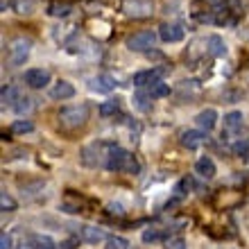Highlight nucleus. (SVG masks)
Returning a JSON list of instances; mask_svg holds the SVG:
<instances>
[{
    "instance_id": "1",
    "label": "nucleus",
    "mask_w": 249,
    "mask_h": 249,
    "mask_svg": "<svg viewBox=\"0 0 249 249\" xmlns=\"http://www.w3.org/2000/svg\"><path fill=\"white\" fill-rule=\"evenodd\" d=\"M107 170L111 172H127V175H136L138 172V161L134 159V154H129L127 150L111 145L109 157H107Z\"/></svg>"
},
{
    "instance_id": "2",
    "label": "nucleus",
    "mask_w": 249,
    "mask_h": 249,
    "mask_svg": "<svg viewBox=\"0 0 249 249\" xmlns=\"http://www.w3.org/2000/svg\"><path fill=\"white\" fill-rule=\"evenodd\" d=\"M89 116H91L89 105H72V107H64L57 118H59V124L64 129H79V127L86 124Z\"/></svg>"
},
{
    "instance_id": "3",
    "label": "nucleus",
    "mask_w": 249,
    "mask_h": 249,
    "mask_svg": "<svg viewBox=\"0 0 249 249\" xmlns=\"http://www.w3.org/2000/svg\"><path fill=\"white\" fill-rule=\"evenodd\" d=\"M113 143H93V145H86L79 159L86 168H98V165L105 163L107 165V157H109V150H111Z\"/></svg>"
},
{
    "instance_id": "4",
    "label": "nucleus",
    "mask_w": 249,
    "mask_h": 249,
    "mask_svg": "<svg viewBox=\"0 0 249 249\" xmlns=\"http://www.w3.org/2000/svg\"><path fill=\"white\" fill-rule=\"evenodd\" d=\"M159 39V32H152V30H141V32L127 36L124 46L129 48L131 53H152V48Z\"/></svg>"
},
{
    "instance_id": "5",
    "label": "nucleus",
    "mask_w": 249,
    "mask_h": 249,
    "mask_svg": "<svg viewBox=\"0 0 249 249\" xmlns=\"http://www.w3.org/2000/svg\"><path fill=\"white\" fill-rule=\"evenodd\" d=\"M120 9L129 18L143 20V18H150L152 14H154V0H123Z\"/></svg>"
},
{
    "instance_id": "6",
    "label": "nucleus",
    "mask_w": 249,
    "mask_h": 249,
    "mask_svg": "<svg viewBox=\"0 0 249 249\" xmlns=\"http://www.w3.org/2000/svg\"><path fill=\"white\" fill-rule=\"evenodd\" d=\"M30 50H32V41L27 36H16L9 43V59L14 66H23L30 57Z\"/></svg>"
},
{
    "instance_id": "7",
    "label": "nucleus",
    "mask_w": 249,
    "mask_h": 249,
    "mask_svg": "<svg viewBox=\"0 0 249 249\" xmlns=\"http://www.w3.org/2000/svg\"><path fill=\"white\" fill-rule=\"evenodd\" d=\"M184 36H186V30L179 23H161L159 25V39L165 41V43H177Z\"/></svg>"
},
{
    "instance_id": "8",
    "label": "nucleus",
    "mask_w": 249,
    "mask_h": 249,
    "mask_svg": "<svg viewBox=\"0 0 249 249\" xmlns=\"http://www.w3.org/2000/svg\"><path fill=\"white\" fill-rule=\"evenodd\" d=\"M165 72H168V68H147V71H141L134 75V86L147 89V86L154 84V82H161V77H163Z\"/></svg>"
},
{
    "instance_id": "9",
    "label": "nucleus",
    "mask_w": 249,
    "mask_h": 249,
    "mask_svg": "<svg viewBox=\"0 0 249 249\" xmlns=\"http://www.w3.org/2000/svg\"><path fill=\"white\" fill-rule=\"evenodd\" d=\"M25 84L30 89H46L50 84V71H46V68H30L25 72Z\"/></svg>"
},
{
    "instance_id": "10",
    "label": "nucleus",
    "mask_w": 249,
    "mask_h": 249,
    "mask_svg": "<svg viewBox=\"0 0 249 249\" xmlns=\"http://www.w3.org/2000/svg\"><path fill=\"white\" fill-rule=\"evenodd\" d=\"M179 143L184 145L186 150H197V147H202V145L206 143V131H202V129H186V131H181Z\"/></svg>"
},
{
    "instance_id": "11",
    "label": "nucleus",
    "mask_w": 249,
    "mask_h": 249,
    "mask_svg": "<svg viewBox=\"0 0 249 249\" xmlns=\"http://www.w3.org/2000/svg\"><path fill=\"white\" fill-rule=\"evenodd\" d=\"M79 238L89 245H98L102 240H107V233L100 227H93V224H84V227H79Z\"/></svg>"
},
{
    "instance_id": "12",
    "label": "nucleus",
    "mask_w": 249,
    "mask_h": 249,
    "mask_svg": "<svg viewBox=\"0 0 249 249\" xmlns=\"http://www.w3.org/2000/svg\"><path fill=\"white\" fill-rule=\"evenodd\" d=\"M195 123L197 127L202 131H211V129H215V124H217V111L215 109H202V111L195 116Z\"/></svg>"
},
{
    "instance_id": "13",
    "label": "nucleus",
    "mask_w": 249,
    "mask_h": 249,
    "mask_svg": "<svg viewBox=\"0 0 249 249\" xmlns=\"http://www.w3.org/2000/svg\"><path fill=\"white\" fill-rule=\"evenodd\" d=\"M215 161L211 157H202V159H197V163H195V175H199L202 179H213L215 177Z\"/></svg>"
},
{
    "instance_id": "14",
    "label": "nucleus",
    "mask_w": 249,
    "mask_h": 249,
    "mask_svg": "<svg viewBox=\"0 0 249 249\" xmlns=\"http://www.w3.org/2000/svg\"><path fill=\"white\" fill-rule=\"evenodd\" d=\"M206 50H209L211 57H227V53H229V48H227V43H224L222 36H217V34H213V36H209V41H206Z\"/></svg>"
},
{
    "instance_id": "15",
    "label": "nucleus",
    "mask_w": 249,
    "mask_h": 249,
    "mask_svg": "<svg viewBox=\"0 0 249 249\" xmlns=\"http://www.w3.org/2000/svg\"><path fill=\"white\" fill-rule=\"evenodd\" d=\"M50 95H53L54 100H71V98H75V86H72L68 79H59V82L53 86Z\"/></svg>"
},
{
    "instance_id": "16",
    "label": "nucleus",
    "mask_w": 249,
    "mask_h": 249,
    "mask_svg": "<svg viewBox=\"0 0 249 249\" xmlns=\"http://www.w3.org/2000/svg\"><path fill=\"white\" fill-rule=\"evenodd\" d=\"M91 89L98 93H111L113 89H116V79L111 77V75H98V77H93L91 82Z\"/></svg>"
},
{
    "instance_id": "17",
    "label": "nucleus",
    "mask_w": 249,
    "mask_h": 249,
    "mask_svg": "<svg viewBox=\"0 0 249 249\" xmlns=\"http://www.w3.org/2000/svg\"><path fill=\"white\" fill-rule=\"evenodd\" d=\"M243 123H245L243 111H229L227 116H224V131L236 134L238 129H243Z\"/></svg>"
},
{
    "instance_id": "18",
    "label": "nucleus",
    "mask_w": 249,
    "mask_h": 249,
    "mask_svg": "<svg viewBox=\"0 0 249 249\" xmlns=\"http://www.w3.org/2000/svg\"><path fill=\"white\" fill-rule=\"evenodd\" d=\"M145 91H147V95H150L152 100H159V98L170 95V86H168L163 79H161V82H154V84H150L147 89H145Z\"/></svg>"
},
{
    "instance_id": "19",
    "label": "nucleus",
    "mask_w": 249,
    "mask_h": 249,
    "mask_svg": "<svg viewBox=\"0 0 249 249\" xmlns=\"http://www.w3.org/2000/svg\"><path fill=\"white\" fill-rule=\"evenodd\" d=\"M71 12H72L71 2H50V5H48V14L54 16V18H66Z\"/></svg>"
},
{
    "instance_id": "20",
    "label": "nucleus",
    "mask_w": 249,
    "mask_h": 249,
    "mask_svg": "<svg viewBox=\"0 0 249 249\" xmlns=\"http://www.w3.org/2000/svg\"><path fill=\"white\" fill-rule=\"evenodd\" d=\"M34 7H36V0H12V9L16 14H20V16L32 14Z\"/></svg>"
},
{
    "instance_id": "21",
    "label": "nucleus",
    "mask_w": 249,
    "mask_h": 249,
    "mask_svg": "<svg viewBox=\"0 0 249 249\" xmlns=\"http://www.w3.org/2000/svg\"><path fill=\"white\" fill-rule=\"evenodd\" d=\"M100 116H102V118H111V116H116V113L120 111V102L118 100H107V102H102V105H100Z\"/></svg>"
},
{
    "instance_id": "22",
    "label": "nucleus",
    "mask_w": 249,
    "mask_h": 249,
    "mask_svg": "<svg viewBox=\"0 0 249 249\" xmlns=\"http://www.w3.org/2000/svg\"><path fill=\"white\" fill-rule=\"evenodd\" d=\"M0 100H2V105H16V100H18V91H16V86L12 84H5L2 86V91H0Z\"/></svg>"
},
{
    "instance_id": "23",
    "label": "nucleus",
    "mask_w": 249,
    "mask_h": 249,
    "mask_svg": "<svg viewBox=\"0 0 249 249\" xmlns=\"http://www.w3.org/2000/svg\"><path fill=\"white\" fill-rule=\"evenodd\" d=\"M150 102H152V98L147 95V91H138V93H134V105H136L138 111H145V113H147V111L152 109Z\"/></svg>"
},
{
    "instance_id": "24",
    "label": "nucleus",
    "mask_w": 249,
    "mask_h": 249,
    "mask_svg": "<svg viewBox=\"0 0 249 249\" xmlns=\"http://www.w3.org/2000/svg\"><path fill=\"white\" fill-rule=\"evenodd\" d=\"M34 131V123L32 120H14L12 123V134H30Z\"/></svg>"
},
{
    "instance_id": "25",
    "label": "nucleus",
    "mask_w": 249,
    "mask_h": 249,
    "mask_svg": "<svg viewBox=\"0 0 249 249\" xmlns=\"http://www.w3.org/2000/svg\"><path fill=\"white\" fill-rule=\"evenodd\" d=\"M190 186H193V181H190L188 177H186V179H181V181H179V184L175 186V199H172V204H175V202H179V199H184V197L188 195Z\"/></svg>"
},
{
    "instance_id": "26",
    "label": "nucleus",
    "mask_w": 249,
    "mask_h": 249,
    "mask_svg": "<svg viewBox=\"0 0 249 249\" xmlns=\"http://www.w3.org/2000/svg\"><path fill=\"white\" fill-rule=\"evenodd\" d=\"M34 109V100L32 98H18L16 100V105H14V111L23 116V113H30Z\"/></svg>"
},
{
    "instance_id": "27",
    "label": "nucleus",
    "mask_w": 249,
    "mask_h": 249,
    "mask_svg": "<svg viewBox=\"0 0 249 249\" xmlns=\"http://www.w3.org/2000/svg\"><path fill=\"white\" fill-rule=\"evenodd\" d=\"M0 211H2V213L16 211V199H14L9 193H0Z\"/></svg>"
},
{
    "instance_id": "28",
    "label": "nucleus",
    "mask_w": 249,
    "mask_h": 249,
    "mask_svg": "<svg viewBox=\"0 0 249 249\" xmlns=\"http://www.w3.org/2000/svg\"><path fill=\"white\" fill-rule=\"evenodd\" d=\"M34 249H59L50 236H34Z\"/></svg>"
},
{
    "instance_id": "29",
    "label": "nucleus",
    "mask_w": 249,
    "mask_h": 249,
    "mask_svg": "<svg viewBox=\"0 0 249 249\" xmlns=\"http://www.w3.org/2000/svg\"><path fill=\"white\" fill-rule=\"evenodd\" d=\"M231 152L236 154V157H240L243 159L245 154L249 152V138H245V141H236V143L231 145Z\"/></svg>"
},
{
    "instance_id": "30",
    "label": "nucleus",
    "mask_w": 249,
    "mask_h": 249,
    "mask_svg": "<svg viewBox=\"0 0 249 249\" xmlns=\"http://www.w3.org/2000/svg\"><path fill=\"white\" fill-rule=\"evenodd\" d=\"M127 247H129V243H127L124 238L111 236V238H107V247L105 249H127Z\"/></svg>"
},
{
    "instance_id": "31",
    "label": "nucleus",
    "mask_w": 249,
    "mask_h": 249,
    "mask_svg": "<svg viewBox=\"0 0 249 249\" xmlns=\"http://www.w3.org/2000/svg\"><path fill=\"white\" fill-rule=\"evenodd\" d=\"M141 238H143V243H159L163 233H161V229H145Z\"/></svg>"
},
{
    "instance_id": "32",
    "label": "nucleus",
    "mask_w": 249,
    "mask_h": 249,
    "mask_svg": "<svg viewBox=\"0 0 249 249\" xmlns=\"http://www.w3.org/2000/svg\"><path fill=\"white\" fill-rule=\"evenodd\" d=\"M163 245H165V249H186V240L181 236H170Z\"/></svg>"
},
{
    "instance_id": "33",
    "label": "nucleus",
    "mask_w": 249,
    "mask_h": 249,
    "mask_svg": "<svg viewBox=\"0 0 249 249\" xmlns=\"http://www.w3.org/2000/svg\"><path fill=\"white\" fill-rule=\"evenodd\" d=\"M224 2H227V5H229V9H227V12L229 14H233V16H243V2H240V0H224Z\"/></svg>"
},
{
    "instance_id": "34",
    "label": "nucleus",
    "mask_w": 249,
    "mask_h": 249,
    "mask_svg": "<svg viewBox=\"0 0 249 249\" xmlns=\"http://www.w3.org/2000/svg\"><path fill=\"white\" fill-rule=\"evenodd\" d=\"M0 249H14L12 247V236H9L7 231H2V233H0Z\"/></svg>"
},
{
    "instance_id": "35",
    "label": "nucleus",
    "mask_w": 249,
    "mask_h": 249,
    "mask_svg": "<svg viewBox=\"0 0 249 249\" xmlns=\"http://www.w3.org/2000/svg\"><path fill=\"white\" fill-rule=\"evenodd\" d=\"M107 211H109L111 215H124V211H123V206H120V204H109V206H107Z\"/></svg>"
},
{
    "instance_id": "36",
    "label": "nucleus",
    "mask_w": 249,
    "mask_h": 249,
    "mask_svg": "<svg viewBox=\"0 0 249 249\" xmlns=\"http://www.w3.org/2000/svg\"><path fill=\"white\" fill-rule=\"evenodd\" d=\"M16 249H34V240H23Z\"/></svg>"
},
{
    "instance_id": "37",
    "label": "nucleus",
    "mask_w": 249,
    "mask_h": 249,
    "mask_svg": "<svg viewBox=\"0 0 249 249\" xmlns=\"http://www.w3.org/2000/svg\"><path fill=\"white\" fill-rule=\"evenodd\" d=\"M75 245H77V240H75V238H71V240H66L61 247H64V249H75Z\"/></svg>"
},
{
    "instance_id": "38",
    "label": "nucleus",
    "mask_w": 249,
    "mask_h": 249,
    "mask_svg": "<svg viewBox=\"0 0 249 249\" xmlns=\"http://www.w3.org/2000/svg\"><path fill=\"white\" fill-rule=\"evenodd\" d=\"M202 2H206V5H211V7H220V5H222V0H202Z\"/></svg>"
},
{
    "instance_id": "39",
    "label": "nucleus",
    "mask_w": 249,
    "mask_h": 249,
    "mask_svg": "<svg viewBox=\"0 0 249 249\" xmlns=\"http://www.w3.org/2000/svg\"><path fill=\"white\" fill-rule=\"evenodd\" d=\"M243 161H245V163H249V152H247V154H245V157H243Z\"/></svg>"
}]
</instances>
